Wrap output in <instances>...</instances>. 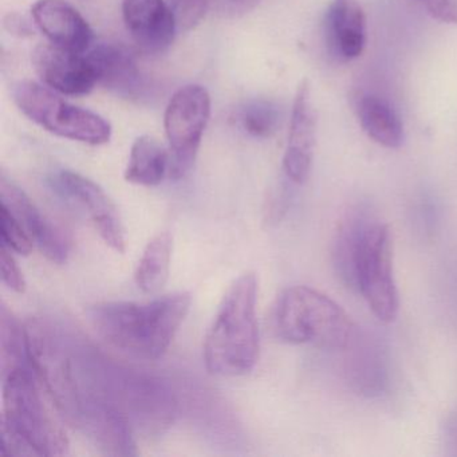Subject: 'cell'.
Here are the masks:
<instances>
[{"mask_svg":"<svg viewBox=\"0 0 457 457\" xmlns=\"http://www.w3.org/2000/svg\"><path fill=\"white\" fill-rule=\"evenodd\" d=\"M29 360L60 416L111 456H136V435H164L179 413L167 379L120 363L52 318L26 323Z\"/></svg>","mask_w":457,"mask_h":457,"instance_id":"obj_1","label":"cell"},{"mask_svg":"<svg viewBox=\"0 0 457 457\" xmlns=\"http://www.w3.org/2000/svg\"><path fill=\"white\" fill-rule=\"evenodd\" d=\"M333 255L341 279L360 291L381 322H393L400 299L393 274L389 227L363 215L350 216L339 227Z\"/></svg>","mask_w":457,"mask_h":457,"instance_id":"obj_2","label":"cell"},{"mask_svg":"<svg viewBox=\"0 0 457 457\" xmlns=\"http://www.w3.org/2000/svg\"><path fill=\"white\" fill-rule=\"evenodd\" d=\"M188 293L170 294L146 303L103 302L87 309L98 336L125 354L140 360L162 357L191 309Z\"/></svg>","mask_w":457,"mask_h":457,"instance_id":"obj_3","label":"cell"},{"mask_svg":"<svg viewBox=\"0 0 457 457\" xmlns=\"http://www.w3.org/2000/svg\"><path fill=\"white\" fill-rule=\"evenodd\" d=\"M2 452L7 456H63L69 440L42 397L41 382L28 365L2 371Z\"/></svg>","mask_w":457,"mask_h":457,"instance_id":"obj_4","label":"cell"},{"mask_svg":"<svg viewBox=\"0 0 457 457\" xmlns=\"http://www.w3.org/2000/svg\"><path fill=\"white\" fill-rule=\"evenodd\" d=\"M258 278L253 272L237 278L227 291L208 328L204 361L215 376L237 377L250 373L259 360Z\"/></svg>","mask_w":457,"mask_h":457,"instance_id":"obj_5","label":"cell"},{"mask_svg":"<svg viewBox=\"0 0 457 457\" xmlns=\"http://www.w3.org/2000/svg\"><path fill=\"white\" fill-rule=\"evenodd\" d=\"M274 336L286 344L314 345L328 350H344L355 328L338 303L307 286L286 288L271 312Z\"/></svg>","mask_w":457,"mask_h":457,"instance_id":"obj_6","label":"cell"},{"mask_svg":"<svg viewBox=\"0 0 457 457\" xmlns=\"http://www.w3.org/2000/svg\"><path fill=\"white\" fill-rule=\"evenodd\" d=\"M14 100L26 117L58 137L89 145H103L111 140V124L100 114L71 105L36 82H20Z\"/></svg>","mask_w":457,"mask_h":457,"instance_id":"obj_7","label":"cell"},{"mask_svg":"<svg viewBox=\"0 0 457 457\" xmlns=\"http://www.w3.org/2000/svg\"><path fill=\"white\" fill-rule=\"evenodd\" d=\"M210 116V93L200 85H187L170 98L164 119L170 141V178L178 180L191 170Z\"/></svg>","mask_w":457,"mask_h":457,"instance_id":"obj_8","label":"cell"},{"mask_svg":"<svg viewBox=\"0 0 457 457\" xmlns=\"http://www.w3.org/2000/svg\"><path fill=\"white\" fill-rule=\"evenodd\" d=\"M50 186L68 202L87 213L104 242L119 253H125L127 240L121 216L113 200L95 181L71 170H61L50 179Z\"/></svg>","mask_w":457,"mask_h":457,"instance_id":"obj_9","label":"cell"},{"mask_svg":"<svg viewBox=\"0 0 457 457\" xmlns=\"http://www.w3.org/2000/svg\"><path fill=\"white\" fill-rule=\"evenodd\" d=\"M2 202L22 224L34 245L53 263L68 261L69 243L63 232L37 207L36 203L4 173L0 176Z\"/></svg>","mask_w":457,"mask_h":457,"instance_id":"obj_10","label":"cell"},{"mask_svg":"<svg viewBox=\"0 0 457 457\" xmlns=\"http://www.w3.org/2000/svg\"><path fill=\"white\" fill-rule=\"evenodd\" d=\"M34 68L42 81L65 96H85L97 85L87 55L55 45H41L33 54Z\"/></svg>","mask_w":457,"mask_h":457,"instance_id":"obj_11","label":"cell"},{"mask_svg":"<svg viewBox=\"0 0 457 457\" xmlns=\"http://www.w3.org/2000/svg\"><path fill=\"white\" fill-rule=\"evenodd\" d=\"M344 373L347 384L357 395L378 397L389 385V357L378 337L355 331L345 347Z\"/></svg>","mask_w":457,"mask_h":457,"instance_id":"obj_12","label":"cell"},{"mask_svg":"<svg viewBox=\"0 0 457 457\" xmlns=\"http://www.w3.org/2000/svg\"><path fill=\"white\" fill-rule=\"evenodd\" d=\"M317 140V119L312 103L309 81L303 79L296 90L291 112L287 148L283 157V170L288 180L303 184L309 179Z\"/></svg>","mask_w":457,"mask_h":457,"instance_id":"obj_13","label":"cell"},{"mask_svg":"<svg viewBox=\"0 0 457 457\" xmlns=\"http://www.w3.org/2000/svg\"><path fill=\"white\" fill-rule=\"evenodd\" d=\"M122 15L133 41L144 53L160 54L175 41L178 23L164 0H124Z\"/></svg>","mask_w":457,"mask_h":457,"instance_id":"obj_14","label":"cell"},{"mask_svg":"<svg viewBox=\"0 0 457 457\" xmlns=\"http://www.w3.org/2000/svg\"><path fill=\"white\" fill-rule=\"evenodd\" d=\"M31 12L50 44L81 54L89 50L92 29L81 12L66 0H38Z\"/></svg>","mask_w":457,"mask_h":457,"instance_id":"obj_15","label":"cell"},{"mask_svg":"<svg viewBox=\"0 0 457 457\" xmlns=\"http://www.w3.org/2000/svg\"><path fill=\"white\" fill-rule=\"evenodd\" d=\"M326 45L342 62L355 60L366 45V18L360 0H333L325 20Z\"/></svg>","mask_w":457,"mask_h":457,"instance_id":"obj_16","label":"cell"},{"mask_svg":"<svg viewBox=\"0 0 457 457\" xmlns=\"http://www.w3.org/2000/svg\"><path fill=\"white\" fill-rule=\"evenodd\" d=\"M97 84L119 95L132 96L140 87L141 74L132 50L120 44H101L87 53Z\"/></svg>","mask_w":457,"mask_h":457,"instance_id":"obj_17","label":"cell"},{"mask_svg":"<svg viewBox=\"0 0 457 457\" xmlns=\"http://www.w3.org/2000/svg\"><path fill=\"white\" fill-rule=\"evenodd\" d=\"M358 120L363 132L385 148H400L403 125L389 101L376 95H365L357 105Z\"/></svg>","mask_w":457,"mask_h":457,"instance_id":"obj_18","label":"cell"},{"mask_svg":"<svg viewBox=\"0 0 457 457\" xmlns=\"http://www.w3.org/2000/svg\"><path fill=\"white\" fill-rule=\"evenodd\" d=\"M170 156L151 136H141L133 144L125 180L136 186L156 187L170 172Z\"/></svg>","mask_w":457,"mask_h":457,"instance_id":"obj_19","label":"cell"},{"mask_svg":"<svg viewBox=\"0 0 457 457\" xmlns=\"http://www.w3.org/2000/svg\"><path fill=\"white\" fill-rule=\"evenodd\" d=\"M173 237L170 232H160L144 250L136 270V285L146 294H156L168 282L172 262Z\"/></svg>","mask_w":457,"mask_h":457,"instance_id":"obj_20","label":"cell"},{"mask_svg":"<svg viewBox=\"0 0 457 457\" xmlns=\"http://www.w3.org/2000/svg\"><path fill=\"white\" fill-rule=\"evenodd\" d=\"M278 124H279V113L272 104L253 103L243 111V128L253 137H270L274 135Z\"/></svg>","mask_w":457,"mask_h":457,"instance_id":"obj_21","label":"cell"},{"mask_svg":"<svg viewBox=\"0 0 457 457\" xmlns=\"http://www.w3.org/2000/svg\"><path fill=\"white\" fill-rule=\"evenodd\" d=\"M0 237L2 245L20 255H29L33 250V240L4 203H0Z\"/></svg>","mask_w":457,"mask_h":457,"instance_id":"obj_22","label":"cell"},{"mask_svg":"<svg viewBox=\"0 0 457 457\" xmlns=\"http://www.w3.org/2000/svg\"><path fill=\"white\" fill-rule=\"evenodd\" d=\"M179 30L189 31L196 28L208 10V0H170Z\"/></svg>","mask_w":457,"mask_h":457,"instance_id":"obj_23","label":"cell"},{"mask_svg":"<svg viewBox=\"0 0 457 457\" xmlns=\"http://www.w3.org/2000/svg\"><path fill=\"white\" fill-rule=\"evenodd\" d=\"M0 271H2V280L10 290L18 294L25 293L26 279L23 272L21 271L17 261L12 256V250L4 245L0 248Z\"/></svg>","mask_w":457,"mask_h":457,"instance_id":"obj_24","label":"cell"},{"mask_svg":"<svg viewBox=\"0 0 457 457\" xmlns=\"http://www.w3.org/2000/svg\"><path fill=\"white\" fill-rule=\"evenodd\" d=\"M427 12L438 22L457 25V2L456 0H425Z\"/></svg>","mask_w":457,"mask_h":457,"instance_id":"obj_25","label":"cell"},{"mask_svg":"<svg viewBox=\"0 0 457 457\" xmlns=\"http://www.w3.org/2000/svg\"><path fill=\"white\" fill-rule=\"evenodd\" d=\"M218 2L224 12L231 14H245L259 4V0H218Z\"/></svg>","mask_w":457,"mask_h":457,"instance_id":"obj_26","label":"cell"},{"mask_svg":"<svg viewBox=\"0 0 457 457\" xmlns=\"http://www.w3.org/2000/svg\"><path fill=\"white\" fill-rule=\"evenodd\" d=\"M452 438H453L454 444H457V417L454 421L452 422Z\"/></svg>","mask_w":457,"mask_h":457,"instance_id":"obj_27","label":"cell"},{"mask_svg":"<svg viewBox=\"0 0 457 457\" xmlns=\"http://www.w3.org/2000/svg\"><path fill=\"white\" fill-rule=\"evenodd\" d=\"M420 2H421V4H424L425 0H420Z\"/></svg>","mask_w":457,"mask_h":457,"instance_id":"obj_28","label":"cell"}]
</instances>
